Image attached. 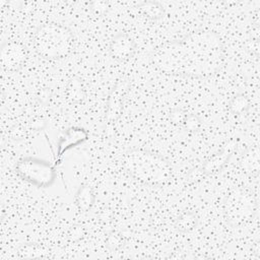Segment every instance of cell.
Returning a JSON list of instances; mask_svg holds the SVG:
<instances>
[{"label":"cell","instance_id":"1","mask_svg":"<svg viewBox=\"0 0 260 260\" xmlns=\"http://www.w3.org/2000/svg\"><path fill=\"white\" fill-rule=\"evenodd\" d=\"M223 46L218 34L197 29L181 40L168 42L156 47L151 60L162 73L204 78L214 74L222 63Z\"/></svg>","mask_w":260,"mask_h":260},{"label":"cell","instance_id":"2","mask_svg":"<svg viewBox=\"0 0 260 260\" xmlns=\"http://www.w3.org/2000/svg\"><path fill=\"white\" fill-rule=\"evenodd\" d=\"M123 164L133 179L151 187H161L172 178L171 162L150 150L129 149L124 153Z\"/></svg>","mask_w":260,"mask_h":260},{"label":"cell","instance_id":"3","mask_svg":"<svg viewBox=\"0 0 260 260\" xmlns=\"http://www.w3.org/2000/svg\"><path fill=\"white\" fill-rule=\"evenodd\" d=\"M73 45L71 29L60 23L49 22L37 27L34 34L36 52L46 59L65 57Z\"/></svg>","mask_w":260,"mask_h":260},{"label":"cell","instance_id":"4","mask_svg":"<svg viewBox=\"0 0 260 260\" xmlns=\"http://www.w3.org/2000/svg\"><path fill=\"white\" fill-rule=\"evenodd\" d=\"M16 175L23 181L38 187L48 188L57 178L55 166L50 161L34 156L19 159L14 167Z\"/></svg>","mask_w":260,"mask_h":260},{"label":"cell","instance_id":"5","mask_svg":"<svg viewBox=\"0 0 260 260\" xmlns=\"http://www.w3.org/2000/svg\"><path fill=\"white\" fill-rule=\"evenodd\" d=\"M255 212V201L251 193L238 187L232 190L223 201V213L228 223L237 226L253 217Z\"/></svg>","mask_w":260,"mask_h":260},{"label":"cell","instance_id":"6","mask_svg":"<svg viewBox=\"0 0 260 260\" xmlns=\"http://www.w3.org/2000/svg\"><path fill=\"white\" fill-rule=\"evenodd\" d=\"M128 89L129 83L125 80L117 81L110 89L106 104L105 123L113 124L120 118Z\"/></svg>","mask_w":260,"mask_h":260},{"label":"cell","instance_id":"7","mask_svg":"<svg viewBox=\"0 0 260 260\" xmlns=\"http://www.w3.org/2000/svg\"><path fill=\"white\" fill-rule=\"evenodd\" d=\"M26 54L22 45L15 42H6L1 45L0 61L4 69L16 71L25 62Z\"/></svg>","mask_w":260,"mask_h":260},{"label":"cell","instance_id":"8","mask_svg":"<svg viewBox=\"0 0 260 260\" xmlns=\"http://www.w3.org/2000/svg\"><path fill=\"white\" fill-rule=\"evenodd\" d=\"M136 50V44L130 35L126 32L116 34L109 46L110 55L117 60H126L130 58Z\"/></svg>","mask_w":260,"mask_h":260},{"label":"cell","instance_id":"9","mask_svg":"<svg viewBox=\"0 0 260 260\" xmlns=\"http://www.w3.org/2000/svg\"><path fill=\"white\" fill-rule=\"evenodd\" d=\"M235 147L231 144L226 145L220 151L215 152L211 156H209L202 165L200 171L203 175H212L220 172L230 161Z\"/></svg>","mask_w":260,"mask_h":260},{"label":"cell","instance_id":"10","mask_svg":"<svg viewBox=\"0 0 260 260\" xmlns=\"http://www.w3.org/2000/svg\"><path fill=\"white\" fill-rule=\"evenodd\" d=\"M87 131L80 127H70L59 137L58 155L62 156L65 151L83 143L87 139Z\"/></svg>","mask_w":260,"mask_h":260},{"label":"cell","instance_id":"11","mask_svg":"<svg viewBox=\"0 0 260 260\" xmlns=\"http://www.w3.org/2000/svg\"><path fill=\"white\" fill-rule=\"evenodd\" d=\"M75 202L80 211L86 212L90 210L95 202L93 188L87 184H81L75 194Z\"/></svg>","mask_w":260,"mask_h":260},{"label":"cell","instance_id":"12","mask_svg":"<svg viewBox=\"0 0 260 260\" xmlns=\"http://www.w3.org/2000/svg\"><path fill=\"white\" fill-rule=\"evenodd\" d=\"M136 8L143 16L151 20H158L165 15L164 6L157 1H142L137 4Z\"/></svg>","mask_w":260,"mask_h":260},{"label":"cell","instance_id":"13","mask_svg":"<svg viewBox=\"0 0 260 260\" xmlns=\"http://www.w3.org/2000/svg\"><path fill=\"white\" fill-rule=\"evenodd\" d=\"M260 165V152L258 147L248 148L241 157L242 168L249 173H258Z\"/></svg>","mask_w":260,"mask_h":260},{"label":"cell","instance_id":"14","mask_svg":"<svg viewBox=\"0 0 260 260\" xmlns=\"http://www.w3.org/2000/svg\"><path fill=\"white\" fill-rule=\"evenodd\" d=\"M198 222L199 219L194 212L186 211L177 218L175 226L181 233H189L197 228Z\"/></svg>","mask_w":260,"mask_h":260},{"label":"cell","instance_id":"15","mask_svg":"<svg viewBox=\"0 0 260 260\" xmlns=\"http://www.w3.org/2000/svg\"><path fill=\"white\" fill-rule=\"evenodd\" d=\"M250 100L244 93L235 94L229 102V110L232 114L240 116L250 109Z\"/></svg>","mask_w":260,"mask_h":260},{"label":"cell","instance_id":"16","mask_svg":"<svg viewBox=\"0 0 260 260\" xmlns=\"http://www.w3.org/2000/svg\"><path fill=\"white\" fill-rule=\"evenodd\" d=\"M66 93L69 100L73 103H79L84 98V89L82 80L78 77L71 78L66 86Z\"/></svg>","mask_w":260,"mask_h":260},{"label":"cell","instance_id":"17","mask_svg":"<svg viewBox=\"0 0 260 260\" xmlns=\"http://www.w3.org/2000/svg\"><path fill=\"white\" fill-rule=\"evenodd\" d=\"M123 244V237L120 233L112 231L108 234L106 239V246L110 251L118 250Z\"/></svg>","mask_w":260,"mask_h":260},{"label":"cell","instance_id":"18","mask_svg":"<svg viewBox=\"0 0 260 260\" xmlns=\"http://www.w3.org/2000/svg\"><path fill=\"white\" fill-rule=\"evenodd\" d=\"M203 122L201 120V118L196 115V114H187V117L184 121V128L190 132H194V131H198L201 126H202Z\"/></svg>","mask_w":260,"mask_h":260},{"label":"cell","instance_id":"19","mask_svg":"<svg viewBox=\"0 0 260 260\" xmlns=\"http://www.w3.org/2000/svg\"><path fill=\"white\" fill-rule=\"evenodd\" d=\"M187 114L188 113L185 112L183 109H179V108L174 109L170 113V120L175 125H179V126L182 125L183 126L184 121L187 117Z\"/></svg>","mask_w":260,"mask_h":260},{"label":"cell","instance_id":"20","mask_svg":"<svg viewBox=\"0 0 260 260\" xmlns=\"http://www.w3.org/2000/svg\"><path fill=\"white\" fill-rule=\"evenodd\" d=\"M89 8L96 15H102L110 8L109 3L106 1H92L89 3Z\"/></svg>","mask_w":260,"mask_h":260},{"label":"cell","instance_id":"21","mask_svg":"<svg viewBox=\"0 0 260 260\" xmlns=\"http://www.w3.org/2000/svg\"><path fill=\"white\" fill-rule=\"evenodd\" d=\"M51 94H52V91L50 90V88H43L39 95H38V100L42 103V104H47L51 98Z\"/></svg>","mask_w":260,"mask_h":260}]
</instances>
